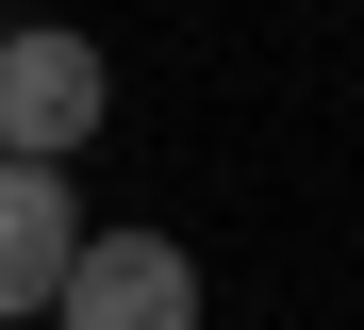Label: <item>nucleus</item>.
Listing matches in <instances>:
<instances>
[{
    "label": "nucleus",
    "instance_id": "nucleus-1",
    "mask_svg": "<svg viewBox=\"0 0 364 330\" xmlns=\"http://www.w3.org/2000/svg\"><path fill=\"white\" fill-rule=\"evenodd\" d=\"M100 116H116V66L83 33H0V165L67 182V149H100Z\"/></svg>",
    "mask_w": 364,
    "mask_h": 330
},
{
    "label": "nucleus",
    "instance_id": "nucleus-2",
    "mask_svg": "<svg viewBox=\"0 0 364 330\" xmlns=\"http://www.w3.org/2000/svg\"><path fill=\"white\" fill-rule=\"evenodd\" d=\"M50 330H199V264H182V231H83Z\"/></svg>",
    "mask_w": 364,
    "mask_h": 330
},
{
    "label": "nucleus",
    "instance_id": "nucleus-3",
    "mask_svg": "<svg viewBox=\"0 0 364 330\" xmlns=\"http://www.w3.org/2000/svg\"><path fill=\"white\" fill-rule=\"evenodd\" d=\"M67 264H83V198L50 165H0V330H33L67 297Z\"/></svg>",
    "mask_w": 364,
    "mask_h": 330
}]
</instances>
